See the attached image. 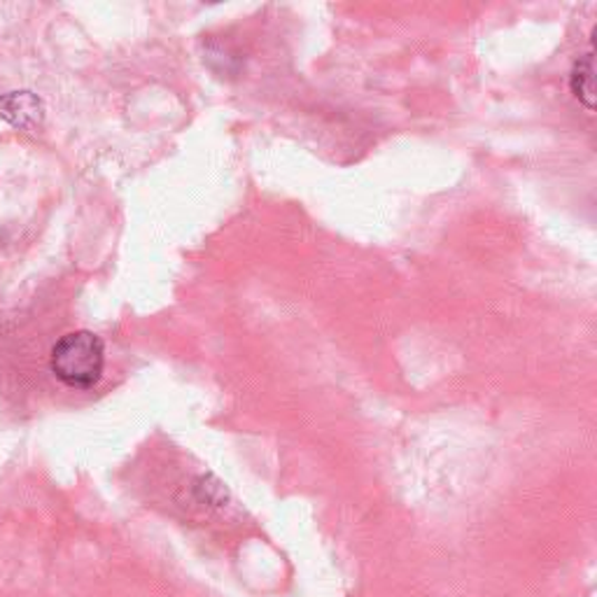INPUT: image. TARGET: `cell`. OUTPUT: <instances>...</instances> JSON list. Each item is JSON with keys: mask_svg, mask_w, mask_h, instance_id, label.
<instances>
[{"mask_svg": "<svg viewBox=\"0 0 597 597\" xmlns=\"http://www.w3.org/2000/svg\"><path fill=\"white\" fill-rule=\"evenodd\" d=\"M55 376L75 390H89L104 379L106 345L94 332H70L52 348Z\"/></svg>", "mask_w": 597, "mask_h": 597, "instance_id": "cell-1", "label": "cell"}, {"mask_svg": "<svg viewBox=\"0 0 597 597\" xmlns=\"http://www.w3.org/2000/svg\"><path fill=\"white\" fill-rule=\"evenodd\" d=\"M0 117L8 119L14 129L36 131L45 119V106L31 91H10L0 98Z\"/></svg>", "mask_w": 597, "mask_h": 597, "instance_id": "cell-2", "label": "cell"}, {"mask_svg": "<svg viewBox=\"0 0 597 597\" xmlns=\"http://www.w3.org/2000/svg\"><path fill=\"white\" fill-rule=\"evenodd\" d=\"M569 87H571V94L577 96V101L588 112H593L595 110V55L593 52L579 57L575 68H571Z\"/></svg>", "mask_w": 597, "mask_h": 597, "instance_id": "cell-3", "label": "cell"}]
</instances>
